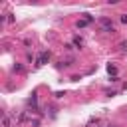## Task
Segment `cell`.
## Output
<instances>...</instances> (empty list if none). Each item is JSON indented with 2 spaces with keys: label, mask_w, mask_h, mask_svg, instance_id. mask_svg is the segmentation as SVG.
<instances>
[{
  "label": "cell",
  "mask_w": 127,
  "mask_h": 127,
  "mask_svg": "<svg viewBox=\"0 0 127 127\" xmlns=\"http://www.w3.org/2000/svg\"><path fill=\"white\" fill-rule=\"evenodd\" d=\"M121 22H123V24H127V14H121Z\"/></svg>",
  "instance_id": "cell-10"
},
{
  "label": "cell",
  "mask_w": 127,
  "mask_h": 127,
  "mask_svg": "<svg viewBox=\"0 0 127 127\" xmlns=\"http://www.w3.org/2000/svg\"><path fill=\"white\" fill-rule=\"evenodd\" d=\"M4 127H10V117H8V113H4Z\"/></svg>",
  "instance_id": "cell-5"
},
{
  "label": "cell",
  "mask_w": 127,
  "mask_h": 127,
  "mask_svg": "<svg viewBox=\"0 0 127 127\" xmlns=\"http://www.w3.org/2000/svg\"><path fill=\"white\" fill-rule=\"evenodd\" d=\"M107 69H109V73H113V75H115V73H117V69H115V65H109V67H107Z\"/></svg>",
  "instance_id": "cell-9"
},
{
  "label": "cell",
  "mask_w": 127,
  "mask_h": 127,
  "mask_svg": "<svg viewBox=\"0 0 127 127\" xmlns=\"http://www.w3.org/2000/svg\"><path fill=\"white\" fill-rule=\"evenodd\" d=\"M50 58H52V54H50V50H48V52H42V56H40V58L36 60V65L40 67V65H44V64H48V62H50Z\"/></svg>",
  "instance_id": "cell-2"
},
{
  "label": "cell",
  "mask_w": 127,
  "mask_h": 127,
  "mask_svg": "<svg viewBox=\"0 0 127 127\" xmlns=\"http://www.w3.org/2000/svg\"><path fill=\"white\" fill-rule=\"evenodd\" d=\"M87 24H89L87 20H79V22H77V28H83V26H87Z\"/></svg>",
  "instance_id": "cell-6"
},
{
  "label": "cell",
  "mask_w": 127,
  "mask_h": 127,
  "mask_svg": "<svg viewBox=\"0 0 127 127\" xmlns=\"http://www.w3.org/2000/svg\"><path fill=\"white\" fill-rule=\"evenodd\" d=\"M73 44H75L77 48H83V38H81V36H73Z\"/></svg>",
  "instance_id": "cell-4"
},
{
  "label": "cell",
  "mask_w": 127,
  "mask_h": 127,
  "mask_svg": "<svg viewBox=\"0 0 127 127\" xmlns=\"http://www.w3.org/2000/svg\"><path fill=\"white\" fill-rule=\"evenodd\" d=\"M14 71H18V73H22V71H24V67H22L20 64H16V65H14Z\"/></svg>",
  "instance_id": "cell-7"
},
{
  "label": "cell",
  "mask_w": 127,
  "mask_h": 127,
  "mask_svg": "<svg viewBox=\"0 0 127 127\" xmlns=\"http://www.w3.org/2000/svg\"><path fill=\"white\" fill-rule=\"evenodd\" d=\"M28 107H32V109L38 107V93H32V95L28 97Z\"/></svg>",
  "instance_id": "cell-3"
},
{
  "label": "cell",
  "mask_w": 127,
  "mask_h": 127,
  "mask_svg": "<svg viewBox=\"0 0 127 127\" xmlns=\"http://www.w3.org/2000/svg\"><path fill=\"white\" fill-rule=\"evenodd\" d=\"M119 48H121V52H127V42H121Z\"/></svg>",
  "instance_id": "cell-8"
},
{
  "label": "cell",
  "mask_w": 127,
  "mask_h": 127,
  "mask_svg": "<svg viewBox=\"0 0 127 127\" xmlns=\"http://www.w3.org/2000/svg\"><path fill=\"white\" fill-rule=\"evenodd\" d=\"M99 24L103 26V32H109V34H113V32H115V28H113V22H111L109 18L101 16V18H99Z\"/></svg>",
  "instance_id": "cell-1"
}]
</instances>
